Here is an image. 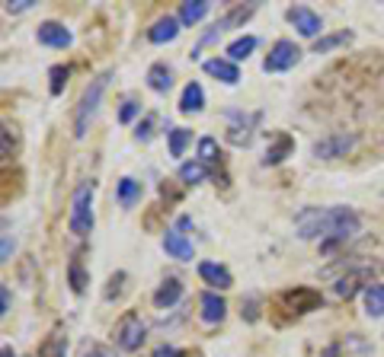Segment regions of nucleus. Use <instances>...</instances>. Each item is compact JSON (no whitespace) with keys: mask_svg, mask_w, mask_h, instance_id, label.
I'll list each match as a JSON object with an SVG mask.
<instances>
[{"mask_svg":"<svg viewBox=\"0 0 384 357\" xmlns=\"http://www.w3.org/2000/svg\"><path fill=\"white\" fill-rule=\"evenodd\" d=\"M359 223L362 220L352 207H304L295 217L301 240H321L323 252H330L336 242H346L349 236H356Z\"/></svg>","mask_w":384,"mask_h":357,"instance_id":"f257e3e1","label":"nucleus"},{"mask_svg":"<svg viewBox=\"0 0 384 357\" xmlns=\"http://www.w3.org/2000/svg\"><path fill=\"white\" fill-rule=\"evenodd\" d=\"M112 80V70H103L99 77H93L90 83H87L84 96H80V103H77V112H74V138H84L87 131H90V122L93 115H97L99 109V99H103L106 86H109Z\"/></svg>","mask_w":384,"mask_h":357,"instance_id":"f03ea898","label":"nucleus"},{"mask_svg":"<svg viewBox=\"0 0 384 357\" xmlns=\"http://www.w3.org/2000/svg\"><path fill=\"white\" fill-rule=\"evenodd\" d=\"M68 227L70 233L87 236L93 233V186L90 182H80L70 195V214H68Z\"/></svg>","mask_w":384,"mask_h":357,"instance_id":"7ed1b4c3","label":"nucleus"},{"mask_svg":"<svg viewBox=\"0 0 384 357\" xmlns=\"http://www.w3.org/2000/svg\"><path fill=\"white\" fill-rule=\"evenodd\" d=\"M112 338H116V344H119L122 351H138L141 344H144V338H147L144 319H141L138 313H132V309H128L125 316L116 323V329H112Z\"/></svg>","mask_w":384,"mask_h":357,"instance_id":"20e7f679","label":"nucleus"},{"mask_svg":"<svg viewBox=\"0 0 384 357\" xmlns=\"http://www.w3.org/2000/svg\"><path fill=\"white\" fill-rule=\"evenodd\" d=\"M298 61H301V48L295 45V41L282 39V41H275L273 51H269V58L263 61V70H266V74H279V70L295 67Z\"/></svg>","mask_w":384,"mask_h":357,"instance_id":"39448f33","label":"nucleus"},{"mask_svg":"<svg viewBox=\"0 0 384 357\" xmlns=\"http://www.w3.org/2000/svg\"><path fill=\"white\" fill-rule=\"evenodd\" d=\"M356 144V134H346V131H340V134H330V138L317 141L314 144V157L317 160H333V157H346V150Z\"/></svg>","mask_w":384,"mask_h":357,"instance_id":"423d86ee","label":"nucleus"},{"mask_svg":"<svg viewBox=\"0 0 384 357\" xmlns=\"http://www.w3.org/2000/svg\"><path fill=\"white\" fill-rule=\"evenodd\" d=\"M282 303H285L292 313H311L323 303V297L317 294L314 287H295V290H285L282 294Z\"/></svg>","mask_w":384,"mask_h":357,"instance_id":"0eeeda50","label":"nucleus"},{"mask_svg":"<svg viewBox=\"0 0 384 357\" xmlns=\"http://www.w3.org/2000/svg\"><path fill=\"white\" fill-rule=\"evenodd\" d=\"M285 16H288V22H292V26L298 29L301 35H304V39H314V35H317V32H321V29H323L321 16H317L314 10H311V7H292V10H288Z\"/></svg>","mask_w":384,"mask_h":357,"instance_id":"6e6552de","label":"nucleus"},{"mask_svg":"<svg viewBox=\"0 0 384 357\" xmlns=\"http://www.w3.org/2000/svg\"><path fill=\"white\" fill-rule=\"evenodd\" d=\"M35 39L42 41V45H49V48H68L70 41H74V35L61 22H42V26L35 29Z\"/></svg>","mask_w":384,"mask_h":357,"instance_id":"1a4fd4ad","label":"nucleus"},{"mask_svg":"<svg viewBox=\"0 0 384 357\" xmlns=\"http://www.w3.org/2000/svg\"><path fill=\"white\" fill-rule=\"evenodd\" d=\"M180 16H161V20L154 22L151 29H147V39L154 41V45H163V41H173L176 35H180Z\"/></svg>","mask_w":384,"mask_h":357,"instance_id":"9d476101","label":"nucleus"},{"mask_svg":"<svg viewBox=\"0 0 384 357\" xmlns=\"http://www.w3.org/2000/svg\"><path fill=\"white\" fill-rule=\"evenodd\" d=\"M199 278H202L205 284H211V287H218V290H228L230 284H234L230 271L224 265H218V261H202V265H199Z\"/></svg>","mask_w":384,"mask_h":357,"instance_id":"9b49d317","label":"nucleus"},{"mask_svg":"<svg viewBox=\"0 0 384 357\" xmlns=\"http://www.w3.org/2000/svg\"><path fill=\"white\" fill-rule=\"evenodd\" d=\"M163 249H167L173 259H180V261L192 259V242H189L186 233H180V230H167V233H163Z\"/></svg>","mask_w":384,"mask_h":357,"instance_id":"f8f14e48","label":"nucleus"},{"mask_svg":"<svg viewBox=\"0 0 384 357\" xmlns=\"http://www.w3.org/2000/svg\"><path fill=\"white\" fill-rule=\"evenodd\" d=\"M371 278V271H349V275H342L340 281H336V297H340V300H352V297L359 294V287H362L365 281H368Z\"/></svg>","mask_w":384,"mask_h":357,"instance_id":"ddd939ff","label":"nucleus"},{"mask_svg":"<svg viewBox=\"0 0 384 357\" xmlns=\"http://www.w3.org/2000/svg\"><path fill=\"white\" fill-rule=\"evenodd\" d=\"M259 115H240V122H234V115H230V124H228V141L237 147H247L253 138V122H256Z\"/></svg>","mask_w":384,"mask_h":357,"instance_id":"4468645a","label":"nucleus"},{"mask_svg":"<svg viewBox=\"0 0 384 357\" xmlns=\"http://www.w3.org/2000/svg\"><path fill=\"white\" fill-rule=\"evenodd\" d=\"M205 74L218 77L221 83H228V86H234V83L240 80V70L234 61H224V58H211V61H205Z\"/></svg>","mask_w":384,"mask_h":357,"instance_id":"2eb2a0df","label":"nucleus"},{"mask_svg":"<svg viewBox=\"0 0 384 357\" xmlns=\"http://www.w3.org/2000/svg\"><path fill=\"white\" fill-rule=\"evenodd\" d=\"M182 297V284L176 281V278H167V281L157 287V294H154V306L157 309H170L173 303H180Z\"/></svg>","mask_w":384,"mask_h":357,"instance_id":"dca6fc26","label":"nucleus"},{"mask_svg":"<svg viewBox=\"0 0 384 357\" xmlns=\"http://www.w3.org/2000/svg\"><path fill=\"white\" fill-rule=\"evenodd\" d=\"M199 303H202V319L209 325L221 323L224 313H228V303H224L218 294H211V290H209V294H202V300H199Z\"/></svg>","mask_w":384,"mask_h":357,"instance_id":"f3484780","label":"nucleus"},{"mask_svg":"<svg viewBox=\"0 0 384 357\" xmlns=\"http://www.w3.org/2000/svg\"><path fill=\"white\" fill-rule=\"evenodd\" d=\"M292 150H295V141L288 138V134H275V144L269 147V150H266L263 163H266V166H279Z\"/></svg>","mask_w":384,"mask_h":357,"instance_id":"a211bd4d","label":"nucleus"},{"mask_svg":"<svg viewBox=\"0 0 384 357\" xmlns=\"http://www.w3.org/2000/svg\"><path fill=\"white\" fill-rule=\"evenodd\" d=\"M205 109V93L199 83H189L186 89H182V96H180V112H202Z\"/></svg>","mask_w":384,"mask_h":357,"instance_id":"6ab92c4d","label":"nucleus"},{"mask_svg":"<svg viewBox=\"0 0 384 357\" xmlns=\"http://www.w3.org/2000/svg\"><path fill=\"white\" fill-rule=\"evenodd\" d=\"M147 86H151L154 93H167V89L173 86V74H170L167 64H154V67L147 70Z\"/></svg>","mask_w":384,"mask_h":357,"instance_id":"aec40b11","label":"nucleus"},{"mask_svg":"<svg viewBox=\"0 0 384 357\" xmlns=\"http://www.w3.org/2000/svg\"><path fill=\"white\" fill-rule=\"evenodd\" d=\"M253 10H256V7H253V4H250V7H234V10H230L228 16H221V20H218V22H215V26H211V29H215L218 35H221L224 29H230V26H244V22H247V20H250V16H253Z\"/></svg>","mask_w":384,"mask_h":357,"instance_id":"412c9836","label":"nucleus"},{"mask_svg":"<svg viewBox=\"0 0 384 357\" xmlns=\"http://www.w3.org/2000/svg\"><path fill=\"white\" fill-rule=\"evenodd\" d=\"M365 313L368 316H384V284H368L365 287Z\"/></svg>","mask_w":384,"mask_h":357,"instance_id":"4be33fe9","label":"nucleus"},{"mask_svg":"<svg viewBox=\"0 0 384 357\" xmlns=\"http://www.w3.org/2000/svg\"><path fill=\"white\" fill-rule=\"evenodd\" d=\"M209 0H186L180 7V22H186V26H192V22H199L205 13H209Z\"/></svg>","mask_w":384,"mask_h":357,"instance_id":"5701e85b","label":"nucleus"},{"mask_svg":"<svg viewBox=\"0 0 384 357\" xmlns=\"http://www.w3.org/2000/svg\"><path fill=\"white\" fill-rule=\"evenodd\" d=\"M116 195H119V205L122 207H135V201L141 198V182H135V178H119V188H116Z\"/></svg>","mask_w":384,"mask_h":357,"instance_id":"b1692460","label":"nucleus"},{"mask_svg":"<svg viewBox=\"0 0 384 357\" xmlns=\"http://www.w3.org/2000/svg\"><path fill=\"white\" fill-rule=\"evenodd\" d=\"M256 48V39H253V35H244V39H237V41H230L228 45V61H247V58H250V51Z\"/></svg>","mask_w":384,"mask_h":357,"instance_id":"393cba45","label":"nucleus"},{"mask_svg":"<svg viewBox=\"0 0 384 357\" xmlns=\"http://www.w3.org/2000/svg\"><path fill=\"white\" fill-rule=\"evenodd\" d=\"M68 281H70V290L74 294H84L87 290V271H84V265H80V259H70V265H68Z\"/></svg>","mask_w":384,"mask_h":357,"instance_id":"a878e982","label":"nucleus"},{"mask_svg":"<svg viewBox=\"0 0 384 357\" xmlns=\"http://www.w3.org/2000/svg\"><path fill=\"white\" fill-rule=\"evenodd\" d=\"M180 178L182 182H189V186H199V182L209 178V166L205 163H182L180 166Z\"/></svg>","mask_w":384,"mask_h":357,"instance_id":"bb28decb","label":"nucleus"},{"mask_svg":"<svg viewBox=\"0 0 384 357\" xmlns=\"http://www.w3.org/2000/svg\"><path fill=\"white\" fill-rule=\"evenodd\" d=\"M352 41V32H336V35H323V39L314 41V51L317 55H323V51L336 48V45H349Z\"/></svg>","mask_w":384,"mask_h":357,"instance_id":"cd10ccee","label":"nucleus"},{"mask_svg":"<svg viewBox=\"0 0 384 357\" xmlns=\"http://www.w3.org/2000/svg\"><path fill=\"white\" fill-rule=\"evenodd\" d=\"M189 138H192V131H189V128H173V131H170V153H173V157H182Z\"/></svg>","mask_w":384,"mask_h":357,"instance_id":"c85d7f7f","label":"nucleus"},{"mask_svg":"<svg viewBox=\"0 0 384 357\" xmlns=\"http://www.w3.org/2000/svg\"><path fill=\"white\" fill-rule=\"evenodd\" d=\"M218 144H215V138H202L199 141V163H205V166H211V163H218Z\"/></svg>","mask_w":384,"mask_h":357,"instance_id":"c756f323","label":"nucleus"},{"mask_svg":"<svg viewBox=\"0 0 384 357\" xmlns=\"http://www.w3.org/2000/svg\"><path fill=\"white\" fill-rule=\"evenodd\" d=\"M68 74H70V70L68 67H61V64H58V67H51V96H58V93H61V89H64V83H68Z\"/></svg>","mask_w":384,"mask_h":357,"instance_id":"7c9ffc66","label":"nucleus"},{"mask_svg":"<svg viewBox=\"0 0 384 357\" xmlns=\"http://www.w3.org/2000/svg\"><path fill=\"white\" fill-rule=\"evenodd\" d=\"M122 284H125V271H116V275L109 278V287H106V300L119 297L122 294Z\"/></svg>","mask_w":384,"mask_h":357,"instance_id":"2f4dec72","label":"nucleus"},{"mask_svg":"<svg viewBox=\"0 0 384 357\" xmlns=\"http://www.w3.org/2000/svg\"><path fill=\"white\" fill-rule=\"evenodd\" d=\"M138 112H141V105L135 103V99H128V103H125V105H122V109H119V122H122V124H128V122H132L135 115H138Z\"/></svg>","mask_w":384,"mask_h":357,"instance_id":"473e14b6","label":"nucleus"},{"mask_svg":"<svg viewBox=\"0 0 384 357\" xmlns=\"http://www.w3.org/2000/svg\"><path fill=\"white\" fill-rule=\"evenodd\" d=\"M13 157V128H10V122H4V160Z\"/></svg>","mask_w":384,"mask_h":357,"instance_id":"72a5a7b5","label":"nucleus"},{"mask_svg":"<svg viewBox=\"0 0 384 357\" xmlns=\"http://www.w3.org/2000/svg\"><path fill=\"white\" fill-rule=\"evenodd\" d=\"M151 124H154V118H144V122L138 124V131H135V138H138V141H147V138H151Z\"/></svg>","mask_w":384,"mask_h":357,"instance_id":"f704fd0d","label":"nucleus"},{"mask_svg":"<svg viewBox=\"0 0 384 357\" xmlns=\"http://www.w3.org/2000/svg\"><path fill=\"white\" fill-rule=\"evenodd\" d=\"M32 7V0H10L7 4V13H23V10Z\"/></svg>","mask_w":384,"mask_h":357,"instance_id":"c9c22d12","label":"nucleus"},{"mask_svg":"<svg viewBox=\"0 0 384 357\" xmlns=\"http://www.w3.org/2000/svg\"><path fill=\"white\" fill-rule=\"evenodd\" d=\"M151 357H180V351H176V348H170V344H161V348L154 351Z\"/></svg>","mask_w":384,"mask_h":357,"instance_id":"e433bc0d","label":"nucleus"},{"mask_svg":"<svg viewBox=\"0 0 384 357\" xmlns=\"http://www.w3.org/2000/svg\"><path fill=\"white\" fill-rule=\"evenodd\" d=\"M0 300H4V309H0V313L7 316V313H10V287H7V284L0 287Z\"/></svg>","mask_w":384,"mask_h":357,"instance_id":"4c0bfd02","label":"nucleus"},{"mask_svg":"<svg viewBox=\"0 0 384 357\" xmlns=\"http://www.w3.org/2000/svg\"><path fill=\"white\" fill-rule=\"evenodd\" d=\"M10 255H13V240L10 233H4V261H10Z\"/></svg>","mask_w":384,"mask_h":357,"instance_id":"58836bf2","label":"nucleus"},{"mask_svg":"<svg viewBox=\"0 0 384 357\" xmlns=\"http://www.w3.org/2000/svg\"><path fill=\"white\" fill-rule=\"evenodd\" d=\"M247 319H250V323H253V319H256V303H247Z\"/></svg>","mask_w":384,"mask_h":357,"instance_id":"ea45409f","label":"nucleus"},{"mask_svg":"<svg viewBox=\"0 0 384 357\" xmlns=\"http://www.w3.org/2000/svg\"><path fill=\"white\" fill-rule=\"evenodd\" d=\"M323 357H340V344H330V348L323 351Z\"/></svg>","mask_w":384,"mask_h":357,"instance_id":"a19ab883","label":"nucleus"},{"mask_svg":"<svg viewBox=\"0 0 384 357\" xmlns=\"http://www.w3.org/2000/svg\"><path fill=\"white\" fill-rule=\"evenodd\" d=\"M87 357H109V354L103 348H93V351H87Z\"/></svg>","mask_w":384,"mask_h":357,"instance_id":"79ce46f5","label":"nucleus"},{"mask_svg":"<svg viewBox=\"0 0 384 357\" xmlns=\"http://www.w3.org/2000/svg\"><path fill=\"white\" fill-rule=\"evenodd\" d=\"M4 357H16V354H13V348H4Z\"/></svg>","mask_w":384,"mask_h":357,"instance_id":"37998d69","label":"nucleus"}]
</instances>
